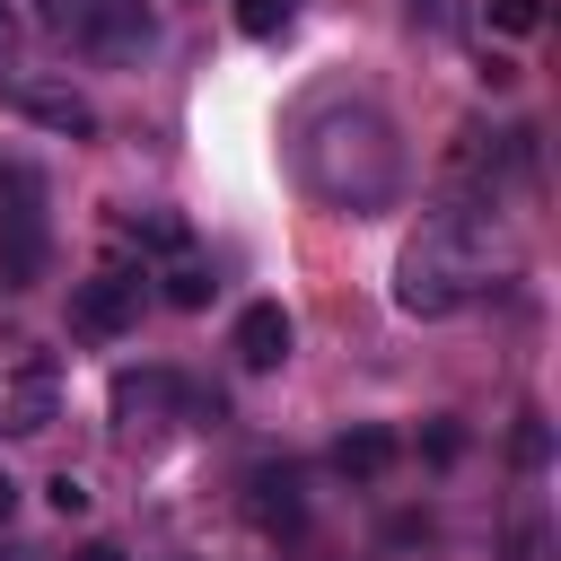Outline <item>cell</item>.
<instances>
[{
	"label": "cell",
	"instance_id": "cell-17",
	"mask_svg": "<svg viewBox=\"0 0 561 561\" xmlns=\"http://www.w3.org/2000/svg\"><path fill=\"white\" fill-rule=\"evenodd\" d=\"M44 500H53L61 517H79V508H88V482H79V473H53V482H44Z\"/></svg>",
	"mask_w": 561,
	"mask_h": 561
},
{
	"label": "cell",
	"instance_id": "cell-15",
	"mask_svg": "<svg viewBox=\"0 0 561 561\" xmlns=\"http://www.w3.org/2000/svg\"><path fill=\"white\" fill-rule=\"evenodd\" d=\"M482 18H491L500 35H535V26H543V0H482Z\"/></svg>",
	"mask_w": 561,
	"mask_h": 561
},
{
	"label": "cell",
	"instance_id": "cell-9",
	"mask_svg": "<svg viewBox=\"0 0 561 561\" xmlns=\"http://www.w3.org/2000/svg\"><path fill=\"white\" fill-rule=\"evenodd\" d=\"M245 517H254L263 535H298V526H307L298 473H289V465H254V473H245Z\"/></svg>",
	"mask_w": 561,
	"mask_h": 561
},
{
	"label": "cell",
	"instance_id": "cell-5",
	"mask_svg": "<svg viewBox=\"0 0 561 561\" xmlns=\"http://www.w3.org/2000/svg\"><path fill=\"white\" fill-rule=\"evenodd\" d=\"M140 307H149V272H131V263H96L88 280H70V333L79 342H123L140 324Z\"/></svg>",
	"mask_w": 561,
	"mask_h": 561
},
{
	"label": "cell",
	"instance_id": "cell-20",
	"mask_svg": "<svg viewBox=\"0 0 561 561\" xmlns=\"http://www.w3.org/2000/svg\"><path fill=\"white\" fill-rule=\"evenodd\" d=\"M0 53H9V9H0Z\"/></svg>",
	"mask_w": 561,
	"mask_h": 561
},
{
	"label": "cell",
	"instance_id": "cell-4",
	"mask_svg": "<svg viewBox=\"0 0 561 561\" xmlns=\"http://www.w3.org/2000/svg\"><path fill=\"white\" fill-rule=\"evenodd\" d=\"M44 254H53V228H44V193L26 167L0 175V289H35L44 280Z\"/></svg>",
	"mask_w": 561,
	"mask_h": 561
},
{
	"label": "cell",
	"instance_id": "cell-6",
	"mask_svg": "<svg viewBox=\"0 0 561 561\" xmlns=\"http://www.w3.org/2000/svg\"><path fill=\"white\" fill-rule=\"evenodd\" d=\"M0 96H9V114L44 123V131H61V140H96V105H88L70 79H9Z\"/></svg>",
	"mask_w": 561,
	"mask_h": 561
},
{
	"label": "cell",
	"instance_id": "cell-2",
	"mask_svg": "<svg viewBox=\"0 0 561 561\" xmlns=\"http://www.w3.org/2000/svg\"><path fill=\"white\" fill-rule=\"evenodd\" d=\"M491 289H500V254H491V228L473 210H438L394 263V307L403 316H456Z\"/></svg>",
	"mask_w": 561,
	"mask_h": 561
},
{
	"label": "cell",
	"instance_id": "cell-11",
	"mask_svg": "<svg viewBox=\"0 0 561 561\" xmlns=\"http://www.w3.org/2000/svg\"><path fill=\"white\" fill-rule=\"evenodd\" d=\"M394 456H403V438H394L386 421H359V430H342V438H333V473H351V482H377Z\"/></svg>",
	"mask_w": 561,
	"mask_h": 561
},
{
	"label": "cell",
	"instance_id": "cell-16",
	"mask_svg": "<svg viewBox=\"0 0 561 561\" xmlns=\"http://www.w3.org/2000/svg\"><path fill=\"white\" fill-rule=\"evenodd\" d=\"M543 456H552V430L526 412V421H517V465H543Z\"/></svg>",
	"mask_w": 561,
	"mask_h": 561
},
{
	"label": "cell",
	"instance_id": "cell-1",
	"mask_svg": "<svg viewBox=\"0 0 561 561\" xmlns=\"http://www.w3.org/2000/svg\"><path fill=\"white\" fill-rule=\"evenodd\" d=\"M289 158H298L307 193L333 202V210H377V202H394V184H403V149H394V131H386V114H368V105H324V114H307Z\"/></svg>",
	"mask_w": 561,
	"mask_h": 561
},
{
	"label": "cell",
	"instance_id": "cell-10",
	"mask_svg": "<svg viewBox=\"0 0 561 561\" xmlns=\"http://www.w3.org/2000/svg\"><path fill=\"white\" fill-rule=\"evenodd\" d=\"M53 412H61V394H53V359H35V368L0 394V430H9V438H44Z\"/></svg>",
	"mask_w": 561,
	"mask_h": 561
},
{
	"label": "cell",
	"instance_id": "cell-12",
	"mask_svg": "<svg viewBox=\"0 0 561 561\" xmlns=\"http://www.w3.org/2000/svg\"><path fill=\"white\" fill-rule=\"evenodd\" d=\"M123 228H131L149 254H184V219H175V210H131Z\"/></svg>",
	"mask_w": 561,
	"mask_h": 561
},
{
	"label": "cell",
	"instance_id": "cell-14",
	"mask_svg": "<svg viewBox=\"0 0 561 561\" xmlns=\"http://www.w3.org/2000/svg\"><path fill=\"white\" fill-rule=\"evenodd\" d=\"M210 289H219V280H210L202 263H175V272H167V307H210Z\"/></svg>",
	"mask_w": 561,
	"mask_h": 561
},
{
	"label": "cell",
	"instance_id": "cell-8",
	"mask_svg": "<svg viewBox=\"0 0 561 561\" xmlns=\"http://www.w3.org/2000/svg\"><path fill=\"white\" fill-rule=\"evenodd\" d=\"M289 342H298V324H289V307L280 298H254V307H237V333H228V351H237V368H280L289 359Z\"/></svg>",
	"mask_w": 561,
	"mask_h": 561
},
{
	"label": "cell",
	"instance_id": "cell-19",
	"mask_svg": "<svg viewBox=\"0 0 561 561\" xmlns=\"http://www.w3.org/2000/svg\"><path fill=\"white\" fill-rule=\"evenodd\" d=\"M9 508H18V482H9V473H0V526H9Z\"/></svg>",
	"mask_w": 561,
	"mask_h": 561
},
{
	"label": "cell",
	"instance_id": "cell-3",
	"mask_svg": "<svg viewBox=\"0 0 561 561\" xmlns=\"http://www.w3.org/2000/svg\"><path fill=\"white\" fill-rule=\"evenodd\" d=\"M35 18H44L61 44L96 53V61H140L149 35H158L149 0H35Z\"/></svg>",
	"mask_w": 561,
	"mask_h": 561
},
{
	"label": "cell",
	"instance_id": "cell-13",
	"mask_svg": "<svg viewBox=\"0 0 561 561\" xmlns=\"http://www.w3.org/2000/svg\"><path fill=\"white\" fill-rule=\"evenodd\" d=\"M289 18H298V0H237V26H245L254 44H272Z\"/></svg>",
	"mask_w": 561,
	"mask_h": 561
},
{
	"label": "cell",
	"instance_id": "cell-18",
	"mask_svg": "<svg viewBox=\"0 0 561 561\" xmlns=\"http://www.w3.org/2000/svg\"><path fill=\"white\" fill-rule=\"evenodd\" d=\"M79 561H123V543H79Z\"/></svg>",
	"mask_w": 561,
	"mask_h": 561
},
{
	"label": "cell",
	"instance_id": "cell-7",
	"mask_svg": "<svg viewBox=\"0 0 561 561\" xmlns=\"http://www.w3.org/2000/svg\"><path fill=\"white\" fill-rule=\"evenodd\" d=\"M184 412V386H175V368H123L114 377V430L123 438H140V430H167Z\"/></svg>",
	"mask_w": 561,
	"mask_h": 561
}]
</instances>
